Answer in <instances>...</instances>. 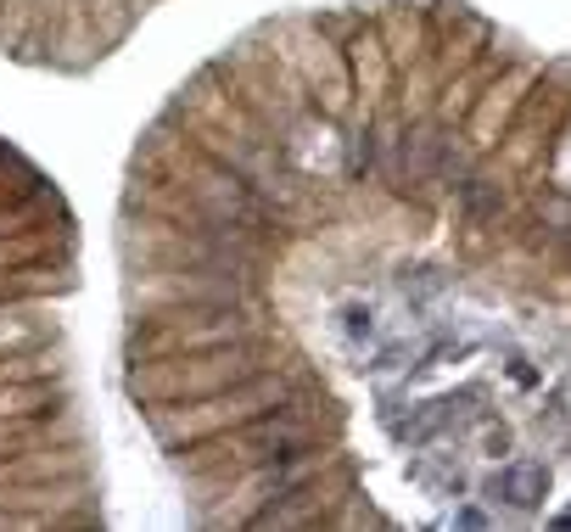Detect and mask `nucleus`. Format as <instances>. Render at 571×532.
<instances>
[{"label": "nucleus", "mask_w": 571, "mask_h": 532, "mask_svg": "<svg viewBox=\"0 0 571 532\" xmlns=\"http://www.w3.org/2000/svg\"><path fill=\"white\" fill-rule=\"evenodd\" d=\"M488 499L510 510H538L549 499V465L544 460H504L488 476Z\"/></svg>", "instance_id": "nucleus-1"}, {"label": "nucleus", "mask_w": 571, "mask_h": 532, "mask_svg": "<svg viewBox=\"0 0 571 532\" xmlns=\"http://www.w3.org/2000/svg\"><path fill=\"white\" fill-rule=\"evenodd\" d=\"M454 208H459V219H465L470 230H488V224H499V213H504V190H499L493 180H482V174H465V180L454 185Z\"/></svg>", "instance_id": "nucleus-2"}, {"label": "nucleus", "mask_w": 571, "mask_h": 532, "mask_svg": "<svg viewBox=\"0 0 571 532\" xmlns=\"http://www.w3.org/2000/svg\"><path fill=\"white\" fill-rule=\"evenodd\" d=\"M337 325H342V336H348V343H353V348H364V343H375V309H370V303H359V298L337 309Z\"/></svg>", "instance_id": "nucleus-3"}, {"label": "nucleus", "mask_w": 571, "mask_h": 532, "mask_svg": "<svg viewBox=\"0 0 571 532\" xmlns=\"http://www.w3.org/2000/svg\"><path fill=\"white\" fill-rule=\"evenodd\" d=\"M398 286H404V298H432V292H438L443 280H438L432 269H409V275H404Z\"/></svg>", "instance_id": "nucleus-4"}, {"label": "nucleus", "mask_w": 571, "mask_h": 532, "mask_svg": "<svg viewBox=\"0 0 571 532\" xmlns=\"http://www.w3.org/2000/svg\"><path fill=\"white\" fill-rule=\"evenodd\" d=\"M504 365H510V381H515V386H538V370H533V359H521V354H510Z\"/></svg>", "instance_id": "nucleus-5"}, {"label": "nucleus", "mask_w": 571, "mask_h": 532, "mask_svg": "<svg viewBox=\"0 0 571 532\" xmlns=\"http://www.w3.org/2000/svg\"><path fill=\"white\" fill-rule=\"evenodd\" d=\"M482 449L499 460V454H510V426H488V438H482Z\"/></svg>", "instance_id": "nucleus-6"}, {"label": "nucleus", "mask_w": 571, "mask_h": 532, "mask_svg": "<svg viewBox=\"0 0 571 532\" xmlns=\"http://www.w3.org/2000/svg\"><path fill=\"white\" fill-rule=\"evenodd\" d=\"M454 527H493V521H488V510L465 505V510H454Z\"/></svg>", "instance_id": "nucleus-7"}]
</instances>
